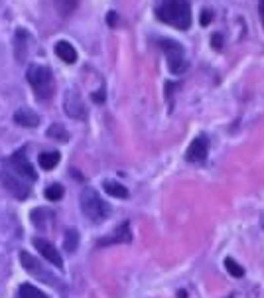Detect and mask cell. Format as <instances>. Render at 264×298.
Instances as JSON below:
<instances>
[{
    "instance_id": "obj_11",
    "label": "cell",
    "mask_w": 264,
    "mask_h": 298,
    "mask_svg": "<svg viewBox=\"0 0 264 298\" xmlns=\"http://www.w3.org/2000/svg\"><path fill=\"white\" fill-rule=\"evenodd\" d=\"M205 156H207V140H205V136H197L189 144L185 158H187V162H203Z\"/></svg>"
},
{
    "instance_id": "obj_27",
    "label": "cell",
    "mask_w": 264,
    "mask_h": 298,
    "mask_svg": "<svg viewBox=\"0 0 264 298\" xmlns=\"http://www.w3.org/2000/svg\"><path fill=\"white\" fill-rule=\"evenodd\" d=\"M258 4H260V14H262V20H264V0H258Z\"/></svg>"
},
{
    "instance_id": "obj_13",
    "label": "cell",
    "mask_w": 264,
    "mask_h": 298,
    "mask_svg": "<svg viewBox=\"0 0 264 298\" xmlns=\"http://www.w3.org/2000/svg\"><path fill=\"white\" fill-rule=\"evenodd\" d=\"M56 56L63 60L65 64H75L77 62V52L69 42H58L56 43Z\"/></svg>"
},
{
    "instance_id": "obj_12",
    "label": "cell",
    "mask_w": 264,
    "mask_h": 298,
    "mask_svg": "<svg viewBox=\"0 0 264 298\" xmlns=\"http://www.w3.org/2000/svg\"><path fill=\"white\" fill-rule=\"evenodd\" d=\"M14 123L20 127H26V128H36L40 125V117L32 109H18L14 113Z\"/></svg>"
},
{
    "instance_id": "obj_7",
    "label": "cell",
    "mask_w": 264,
    "mask_h": 298,
    "mask_svg": "<svg viewBox=\"0 0 264 298\" xmlns=\"http://www.w3.org/2000/svg\"><path fill=\"white\" fill-rule=\"evenodd\" d=\"M34 247H36V251H40V255H41L47 263H51V265L58 267V269L63 267V259H61V255H60V251H58L49 241H45V239H41V237H36V239H34Z\"/></svg>"
},
{
    "instance_id": "obj_9",
    "label": "cell",
    "mask_w": 264,
    "mask_h": 298,
    "mask_svg": "<svg viewBox=\"0 0 264 298\" xmlns=\"http://www.w3.org/2000/svg\"><path fill=\"white\" fill-rule=\"evenodd\" d=\"M132 241V231H130V223L124 221L122 225H119L109 237H102L99 241V247H107V245H117V243H130Z\"/></svg>"
},
{
    "instance_id": "obj_20",
    "label": "cell",
    "mask_w": 264,
    "mask_h": 298,
    "mask_svg": "<svg viewBox=\"0 0 264 298\" xmlns=\"http://www.w3.org/2000/svg\"><path fill=\"white\" fill-rule=\"evenodd\" d=\"M223 265H225L227 273H231V275H233L235 278H241V277L244 275V269H243V267H241V265H239V263H237L235 259H231V257H227Z\"/></svg>"
},
{
    "instance_id": "obj_5",
    "label": "cell",
    "mask_w": 264,
    "mask_h": 298,
    "mask_svg": "<svg viewBox=\"0 0 264 298\" xmlns=\"http://www.w3.org/2000/svg\"><path fill=\"white\" fill-rule=\"evenodd\" d=\"M0 178H2V184H4V188L12 193V195H16L18 200H26V197L30 195V188H28V184L6 164L4 166V170L0 172Z\"/></svg>"
},
{
    "instance_id": "obj_8",
    "label": "cell",
    "mask_w": 264,
    "mask_h": 298,
    "mask_svg": "<svg viewBox=\"0 0 264 298\" xmlns=\"http://www.w3.org/2000/svg\"><path fill=\"white\" fill-rule=\"evenodd\" d=\"M63 107H65V113L71 117V119H85L87 117V109L81 101V97L71 89L65 93V99H63Z\"/></svg>"
},
{
    "instance_id": "obj_17",
    "label": "cell",
    "mask_w": 264,
    "mask_h": 298,
    "mask_svg": "<svg viewBox=\"0 0 264 298\" xmlns=\"http://www.w3.org/2000/svg\"><path fill=\"white\" fill-rule=\"evenodd\" d=\"M60 162V152H41L40 154V166L43 170H51L56 168Z\"/></svg>"
},
{
    "instance_id": "obj_1",
    "label": "cell",
    "mask_w": 264,
    "mask_h": 298,
    "mask_svg": "<svg viewBox=\"0 0 264 298\" xmlns=\"http://www.w3.org/2000/svg\"><path fill=\"white\" fill-rule=\"evenodd\" d=\"M156 16L160 22L170 24L178 30H187L191 24V8L187 0H160Z\"/></svg>"
},
{
    "instance_id": "obj_21",
    "label": "cell",
    "mask_w": 264,
    "mask_h": 298,
    "mask_svg": "<svg viewBox=\"0 0 264 298\" xmlns=\"http://www.w3.org/2000/svg\"><path fill=\"white\" fill-rule=\"evenodd\" d=\"M45 197H47L49 202H58V200H61V197H63V188H61L60 184L49 186V188L45 190Z\"/></svg>"
},
{
    "instance_id": "obj_23",
    "label": "cell",
    "mask_w": 264,
    "mask_h": 298,
    "mask_svg": "<svg viewBox=\"0 0 264 298\" xmlns=\"http://www.w3.org/2000/svg\"><path fill=\"white\" fill-rule=\"evenodd\" d=\"M199 22H201V26H209L211 22H213V12H211V10H203Z\"/></svg>"
},
{
    "instance_id": "obj_15",
    "label": "cell",
    "mask_w": 264,
    "mask_h": 298,
    "mask_svg": "<svg viewBox=\"0 0 264 298\" xmlns=\"http://www.w3.org/2000/svg\"><path fill=\"white\" fill-rule=\"evenodd\" d=\"M102 188H104V192H107L109 195H113V197H119V200H124V197H128V190H126L122 184H119V182L107 180V182L102 184Z\"/></svg>"
},
{
    "instance_id": "obj_14",
    "label": "cell",
    "mask_w": 264,
    "mask_h": 298,
    "mask_svg": "<svg viewBox=\"0 0 264 298\" xmlns=\"http://www.w3.org/2000/svg\"><path fill=\"white\" fill-rule=\"evenodd\" d=\"M54 217V213H51L49 210H45V208H36V210H32V213H30V219H32V223L38 227V229H45L47 225H49V219Z\"/></svg>"
},
{
    "instance_id": "obj_22",
    "label": "cell",
    "mask_w": 264,
    "mask_h": 298,
    "mask_svg": "<svg viewBox=\"0 0 264 298\" xmlns=\"http://www.w3.org/2000/svg\"><path fill=\"white\" fill-rule=\"evenodd\" d=\"M56 4H58V10H60L61 14H69V12L75 8L77 0H56Z\"/></svg>"
},
{
    "instance_id": "obj_18",
    "label": "cell",
    "mask_w": 264,
    "mask_h": 298,
    "mask_svg": "<svg viewBox=\"0 0 264 298\" xmlns=\"http://www.w3.org/2000/svg\"><path fill=\"white\" fill-rule=\"evenodd\" d=\"M18 298H47V296L34 284H22L18 290Z\"/></svg>"
},
{
    "instance_id": "obj_24",
    "label": "cell",
    "mask_w": 264,
    "mask_h": 298,
    "mask_svg": "<svg viewBox=\"0 0 264 298\" xmlns=\"http://www.w3.org/2000/svg\"><path fill=\"white\" fill-rule=\"evenodd\" d=\"M211 45H213L215 49H221V45H223V38H221L219 34H213V36H211Z\"/></svg>"
},
{
    "instance_id": "obj_26",
    "label": "cell",
    "mask_w": 264,
    "mask_h": 298,
    "mask_svg": "<svg viewBox=\"0 0 264 298\" xmlns=\"http://www.w3.org/2000/svg\"><path fill=\"white\" fill-rule=\"evenodd\" d=\"M93 101H95V103H102V101H104V91L93 93Z\"/></svg>"
},
{
    "instance_id": "obj_10",
    "label": "cell",
    "mask_w": 264,
    "mask_h": 298,
    "mask_svg": "<svg viewBox=\"0 0 264 298\" xmlns=\"http://www.w3.org/2000/svg\"><path fill=\"white\" fill-rule=\"evenodd\" d=\"M20 263H22V267H24V271L26 273H30V275H34V277H40V278H49V280H56L54 277H51L49 273H45L43 269H41V265L38 263V259L36 257H32L30 253H26V251H22L20 253Z\"/></svg>"
},
{
    "instance_id": "obj_25",
    "label": "cell",
    "mask_w": 264,
    "mask_h": 298,
    "mask_svg": "<svg viewBox=\"0 0 264 298\" xmlns=\"http://www.w3.org/2000/svg\"><path fill=\"white\" fill-rule=\"evenodd\" d=\"M107 22H109V26H117V22H119L117 12H109V14H107Z\"/></svg>"
},
{
    "instance_id": "obj_4",
    "label": "cell",
    "mask_w": 264,
    "mask_h": 298,
    "mask_svg": "<svg viewBox=\"0 0 264 298\" xmlns=\"http://www.w3.org/2000/svg\"><path fill=\"white\" fill-rule=\"evenodd\" d=\"M162 49L166 52V60H168V67L174 75H180L187 69V60L183 54L182 43L174 42V40H162Z\"/></svg>"
},
{
    "instance_id": "obj_19",
    "label": "cell",
    "mask_w": 264,
    "mask_h": 298,
    "mask_svg": "<svg viewBox=\"0 0 264 298\" xmlns=\"http://www.w3.org/2000/svg\"><path fill=\"white\" fill-rule=\"evenodd\" d=\"M47 136L49 138H56V140H61V142H67L69 140V132L61 125H51L47 128Z\"/></svg>"
},
{
    "instance_id": "obj_6",
    "label": "cell",
    "mask_w": 264,
    "mask_h": 298,
    "mask_svg": "<svg viewBox=\"0 0 264 298\" xmlns=\"http://www.w3.org/2000/svg\"><path fill=\"white\" fill-rule=\"evenodd\" d=\"M20 178H26V180H32V182H36L38 180V174H36V170H34V166L28 162V158L24 156V150H20V152H16V154H12V158L6 162Z\"/></svg>"
},
{
    "instance_id": "obj_2",
    "label": "cell",
    "mask_w": 264,
    "mask_h": 298,
    "mask_svg": "<svg viewBox=\"0 0 264 298\" xmlns=\"http://www.w3.org/2000/svg\"><path fill=\"white\" fill-rule=\"evenodd\" d=\"M81 210L83 213L93 219V221H102V219H107L109 213H111V208L109 204L102 200V197L93 190V188H85L81 192Z\"/></svg>"
},
{
    "instance_id": "obj_16",
    "label": "cell",
    "mask_w": 264,
    "mask_h": 298,
    "mask_svg": "<svg viewBox=\"0 0 264 298\" xmlns=\"http://www.w3.org/2000/svg\"><path fill=\"white\" fill-rule=\"evenodd\" d=\"M77 247H79V233L75 229H69L65 233V237H63V249L67 253H75Z\"/></svg>"
},
{
    "instance_id": "obj_3",
    "label": "cell",
    "mask_w": 264,
    "mask_h": 298,
    "mask_svg": "<svg viewBox=\"0 0 264 298\" xmlns=\"http://www.w3.org/2000/svg\"><path fill=\"white\" fill-rule=\"evenodd\" d=\"M28 83L32 85V89L36 91L38 99H47L54 93V77H51V71L43 65H30L28 67Z\"/></svg>"
}]
</instances>
